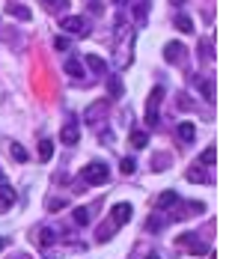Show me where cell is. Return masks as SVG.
I'll list each match as a JSON object with an SVG mask.
<instances>
[{"instance_id": "32", "label": "cell", "mask_w": 235, "mask_h": 259, "mask_svg": "<svg viewBox=\"0 0 235 259\" xmlns=\"http://www.w3.org/2000/svg\"><path fill=\"white\" fill-rule=\"evenodd\" d=\"M0 185H6V182H3V176H0Z\"/></svg>"}, {"instance_id": "30", "label": "cell", "mask_w": 235, "mask_h": 259, "mask_svg": "<svg viewBox=\"0 0 235 259\" xmlns=\"http://www.w3.org/2000/svg\"><path fill=\"white\" fill-rule=\"evenodd\" d=\"M51 3H60V0H48V6H51Z\"/></svg>"}, {"instance_id": "29", "label": "cell", "mask_w": 235, "mask_h": 259, "mask_svg": "<svg viewBox=\"0 0 235 259\" xmlns=\"http://www.w3.org/2000/svg\"><path fill=\"white\" fill-rule=\"evenodd\" d=\"M146 259H161V257H158V254H149V257H146Z\"/></svg>"}, {"instance_id": "3", "label": "cell", "mask_w": 235, "mask_h": 259, "mask_svg": "<svg viewBox=\"0 0 235 259\" xmlns=\"http://www.w3.org/2000/svg\"><path fill=\"white\" fill-rule=\"evenodd\" d=\"M60 27H63L66 33H75V36H86V33H89V24H86V18H80V15H66V18L60 21Z\"/></svg>"}, {"instance_id": "22", "label": "cell", "mask_w": 235, "mask_h": 259, "mask_svg": "<svg viewBox=\"0 0 235 259\" xmlns=\"http://www.w3.org/2000/svg\"><path fill=\"white\" fill-rule=\"evenodd\" d=\"M72 218H75L80 227H86V224H89V212H86V209H75V215H72Z\"/></svg>"}, {"instance_id": "20", "label": "cell", "mask_w": 235, "mask_h": 259, "mask_svg": "<svg viewBox=\"0 0 235 259\" xmlns=\"http://www.w3.org/2000/svg\"><path fill=\"white\" fill-rule=\"evenodd\" d=\"M107 86H110V95H113V98H119V95H122V81H119V78H110V84H107Z\"/></svg>"}, {"instance_id": "18", "label": "cell", "mask_w": 235, "mask_h": 259, "mask_svg": "<svg viewBox=\"0 0 235 259\" xmlns=\"http://www.w3.org/2000/svg\"><path fill=\"white\" fill-rule=\"evenodd\" d=\"M185 179H188V182H200V185H203V182H209V176H206L203 170H188V173H185Z\"/></svg>"}, {"instance_id": "15", "label": "cell", "mask_w": 235, "mask_h": 259, "mask_svg": "<svg viewBox=\"0 0 235 259\" xmlns=\"http://www.w3.org/2000/svg\"><path fill=\"white\" fill-rule=\"evenodd\" d=\"M179 137H182L185 143H191V140L197 137V128H194L191 122H182V125H179Z\"/></svg>"}, {"instance_id": "24", "label": "cell", "mask_w": 235, "mask_h": 259, "mask_svg": "<svg viewBox=\"0 0 235 259\" xmlns=\"http://www.w3.org/2000/svg\"><path fill=\"white\" fill-rule=\"evenodd\" d=\"M134 170H137V161H134V158H122V173H125V176H131Z\"/></svg>"}, {"instance_id": "21", "label": "cell", "mask_w": 235, "mask_h": 259, "mask_svg": "<svg viewBox=\"0 0 235 259\" xmlns=\"http://www.w3.org/2000/svg\"><path fill=\"white\" fill-rule=\"evenodd\" d=\"M12 158H15V161H27V149H24L21 143H12Z\"/></svg>"}, {"instance_id": "23", "label": "cell", "mask_w": 235, "mask_h": 259, "mask_svg": "<svg viewBox=\"0 0 235 259\" xmlns=\"http://www.w3.org/2000/svg\"><path fill=\"white\" fill-rule=\"evenodd\" d=\"M215 161H218V149H215V146H209V149L203 152V164H215Z\"/></svg>"}, {"instance_id": "14", "label": "cell", "mask_w": 235, "mask_h": 259, "mask_svg": "<svg viewBox=\"0 0 235 259\" xmlns=\"http://www.w3.org/2000/svg\"><path fill=\"white\" fill-rule=\"evenodd\" d=\"M128 143H131L134 149H143V146L149 143V134H146V131H131V137H128Z\"/></svg>"}, {"instance_id": "13", "label": "cell", "mask_w": 235, "mask_h": 259, "mask_svg": "<svg viewBox=\"0 0 235 259\" xmlns=\"http://www.w3.org/2000/svg\"><path fill=\"white\" fill-rule=\"evenodd\" d=\"M66 75H69V78H83L80 60H66Z\"/></svg>"}, {"instance_id": "16", "label": "cell", "mask_w": 235, "mask_h": 259, "mask_svg": "<svg viewBox=\"0 0 235 259\" xmlns=\"http://www.w3.org/2000/svg\"><path fill=\"white\" fill-rule=\"evenodd\" d=\"M54 155V143L51 140H39V161H51Z\"/></svg>"}, {"instance_id": "6", "label": "cell", "mask_w": 235, "mask_h": 259, "mask_svg": "<svg viewBox=\"0 0 235 259\" xmlns=\"http://www.w3.org/2000/svg\"><path fill=\"white\" fill-rule=\"evenodd\" d=\"M60 140H63L66 146H75V143L80 140V128H78L75 122H69V125H66V128L60 131Z\"/></svg>"}, {"instance_id": "28", "label": "cell", "mask_w": 235, "mask_h": 259, "mask_svg": "<svg viewBox=\"0 0 235 259\" xmlns=\"http://www.w3.org/2000/svg\"><path fill=\"white\" fill-rule=\"evenodd\" d=\"M113 3H116V6H125V3H128V0H113Z\"/></svg>"}, {"instance_id": "26", "label": "cell", "mask_w": 235, "mask_h": 259, "mask_svg": "<svg viewBox=\"0 0 235 259\" xmlns=\"http://www.w3.org/2000/svg\"><path fill=\"white\" fill-rule=\"evenodd\" d=\"M63 206H66V200H48V209H51V212H60Z\"/></svg>"}, {"instance_id": "4", "label": "cell", "mask_w": 235, "mask_h": 259, "mask_svg": "<svg viewBox=\"0 0 235 259\" xmlns=\"http://www.w3.org/2000/svg\"><path fill=\"white\" fill-rule=\"evenodd\" d=\"M131 212H134L131 203H116V206H113V218H110L113 230H116V227H125V224L131 221Z\"/></svg>"}, {"instance_id": "31", "label": "cell", "mask_w": 235, "mask_h": 259, "mask_svg": "<svg viewBox=\"0 0 235 259\" xmlns=\"http://www.w3.org/2000/svg\"><path fill=\"white\" fill-rule=\"evenodd\" d=\"M3 242H6V239H3V236H0V248H3Z\"/></svg>"}, {"instance_id": "8", "label": "cell", "mask_w": 235, "mask_h": 259, "mask_svg": "<svg viewBox=\"0 0 235 259\" xmlns=\"http://www.w3.org/2000/svg\"><path fill=\"white\" fill-rule=\"evenodd\" d=\"M86 66H89L95 75H104V72H107V60H101L98 54H86Z\"/></svg>"}, {"instance_id": "17", "label": "cell", "mask_w": 235, "mask_h": 259, "mask_svg": "<svg viewBox=\"0 0 235 259\" xmlns=\"http://www.w3.org/2000/svg\"><path fill=\"white\" fill-rule=\"evenodd\" d=\"M176 30H182V33H194V21H191L188 15H179V18H176Z\"/></svg>"}, {"instance_id": "12", "label": "cell", "mask_w": 235, "mask_h": 259, "mask_svg": "<svg viewBox=\"0 0 235 259\" xmlns=\"http://www.w3.org/2000/svg\"><path fill=\"white\" fill-rule=\"evenodd\" d=\"M6 12H9V15H15V18H21V21H30V18H33V12H30L27 6H18V3H12Z\"/></svg>"}, {"instance_id": "19", "label": "cell", "mask_w": 235, "mask_h": 259, "mask_svg": "<svg viewBox=\"0 0 235 259\" xmlns=\"http://www.w3.org/2000/svg\"><path fill=\"white\" fill-rule=\"evenodd\" d=\"M197 86H200V92H203V95H206V98H209V101H212V98H215V86H212V84H209V81H197Z\"/></svg>"}, {"instance_id": "1", "label": "cell", "mask_w": 235, "mask_h": 259, "mask_svg": "<svg viewBox=\"0 0 235 259\" xmlns=\"http://www.w3.org/2000/svg\"><path fill=\"white\" fill-rule=\"evenodd\" d=\"M164 86H155L149 92V101H146V125H158V110H161V101H164Z\"/></svg>"}, {"instance_id": "25", "label": "cell", "mask_w": 235, "mask_h": 259, "mask_svg": "<svg viewBox=\"0 0 235 259\" xmlns=\"http://www.w3.org/2000/svg\"><path fill=\"white\" fill-rule=\"evenodd\" d=\"M54 48H57V51H66V48H69V39H66V36H57V39H54Z\"/></svg>"}, {"instance_id": "5", "label": "cell", "mask_w": 235, "mask_h": 259, "mask_svg": "<svg viewBox=\"0 0 235 259\" xmlns=\"http://www.w3.org/2000/svg\"><path fill=\"white\" fill-rule=\"evenodd\" d=\"M185 57H188V48H185L182 42H170V45L164 48V60H167V63H182Z\"/></svg>"}, {"instance_id": "9", "label": "cell", "mask_w": 235, "mask_h": 259, "mask_svg": "<svg viewBox=\"0 0 235 259\" xmlns=\"http://www.w3.org/2000/svg\"><path fill=\"white\" fill-rule=\"evenodd\" d=\"M176 203H179V194H176V191L158 194V209H170V206H176Z\"/></svg>"}, {"instance_id": "7", "label": "cell", "mask_w": 235, "mask_h": 259, "mask_svg": "<svg viewBox=\"0 0 235 259\" xmlns=\"http://www.w3.org/2000/svg\"><path fill=\"white\" fill-rule=\"evenodd\" d=\"M182 245H185L191 254H197V257H206V254H209V245H203V242H194V236H182Z\"/></svg>"}, {"instance_id": "11", "label": "cell", "mask_w": 235, "mask_h": 259, "mask_svg": "<svg viewBox=\"0 0 235 259\" xmlns=\"http://www.w3.org/2000/svg\"><path fill=\"white\" fill-rule=\"evenodd\" d=\"M15 203V191L9 185H0V209H9Z\"/></svg>"}, {"instance_id": "10", "label": "cell", "mask_w": 235, "mask_h": 259, "mask_svg": "<svg viewBox=\"0 0 235 259\" xmlns=\"http://www.w3.org/2000/svg\"><path fill=\"white\" fill-rule=\"evenodd\" d=\"M36 242H39V248H51V245L57 242V233H54V230H48V227H42Z\"/></svg>"}, {"instance_id": "2", "label": "cell", "mask_w": 235, "mask_h": 259, "mask_svg": "<svg viewBox=\"0 0 235 259\" xmlns=\"http://www.w3.org/2000/svg\"><path fill=\"white\" fill-rule=\"evenodd\" d=\"M80 176H83V182H89V185H104L107 179H110V170H107V164H86L83 170H80Z\"/></svg>"}, {"instance_id": "27", "label": "cell", "mask_w": 235, "mask_h": 259, "mask_svg": "<svg viewBox=\"0 0 235 259\" xmlns=\"http://www.w3.org/2000/svg\"><path fill=\"white\" fill-rule=\"evenodd\" d=\"M170 3H173V6H185L188 0H170Z\"/></svg>"}]
</instances>
